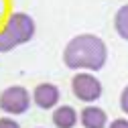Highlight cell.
Masks as SVG:
<instances>
[{"label": "cell", "mask_w": 128, "mask_h": 128, "mask_svg": "<svg viewBox=\"0 0 128 128\" xmlns=\"http://www.w3.org/2000/svg\"><path fill=\"white\" fill-rule=\"evenodd\" d=\"M0 128H20V124L10 116H2L0 118Z\"/></svg>", "instance_id": "30bf717a"}, {"label": "cell", "mask_w": 128, "mask_h": 128, "mask_svg": "<svg viewBox=\"0 0 128 128\" xmlns=\"http://www.w3.org/2000/svg\"><path fill=\"white\" fill-rule=\"evenodd\" d=\"M84 128H108V114L100 106H86L79 114Z\"/></svg>", "instance_id": "8992f818"}, {"label": "cell", "mask_w": 128, "mask_h": 128, "mask_svg": "<svg viewBox=\"0 0 128 128\" xmlns=\"http://www.w3.org/2000/svg\"><path fill=\"white\" fill-rule=\"evenodd\" d=\"M79 122V114L73 106H57L53 110V124L57 128H73Z\"/></svg>", "instance_id": "52a82bcc"}, {"label": "cell", "mask_w": 128, "mask_h": 128, "mask_svg": "<svg viewBox=\"0 0 128 128\" xmlns=\"http://www.w3.org/2000/svg\"><path fill=\"white\" fill-rule=\"evenodd\" d=\"M114 30L120 39L128 41V4H122L114 14Z\"/></svg>", "instance_id": "ba28073f"}, {"label": "cell", "mask_w": 128, "mask_h": 128, "mask_svg": "<svg viewBox=\"0 0 128 128\" xmlns=\"http://www.w3.org/2000/svg\"><path fill=\"white\" fill-rule=\"evenodd\" d=\"M71 92H73V96H75L79 102L94 104V102H98V100L102 98L104 86H102V82H100L94 73H90V71H79V73H75L73 79H71Z\"/></svg>", "instance_id": "7a4b0ae2"}, {"label": "cell", "mask_w": 128, "mask_h": 128, "mask_svg": "<svg viewBox=\"0 0 128 128\" xmlns=\"http://www.w3.org/2000/svg\"><path fill=\"white\" fill-rule=\"evenodd\" d=\"M108 128H128V118H116L108 122Z\"/></svg>", "instance_id": "7c38bea8"}, {"label": "cell", "mask_w": 128, "mask_h": 128, "mask_svg": "<svg viewBox=\"0 0 128 128\" xmlns=\"http://www.w3.org/2000/svg\"><path fill=\"white\" fill-rule=\"evenodd\" d=\"M33 96L22 86H8L0 92V110L8 116H20L30 108Z\"/></svg>", "instance_id": "3957f363"}, {"label": "cell", "mask_w": 128, "mask_h": 128, "mask_svg": "<svg viewBox=\"0 0 128 128\" xmlns=\"http://www.w3.org/2000/svg\"><path fill=\"white\" fill-rule=\"evenodd\" d=\"M39 128H41V126H39Z\"/></svg>", "instance_id": "5bb4252c"}, {"label": "cell", "mask_w": 128, "mask_h": 128, "mask_svg": "<svg viewBox=\"0 0 128 128\" xmlns=\"http://www.w3.org/2000/svg\"><path fill=\"white\" fill-rule=\"evenodd\" d=\"M4 30L14 39L16 45H24L28 43L30 39L35 37L37 33V24H35V18L26 12H12L6 24H4Z\"/></svg>", "instance_id": "277c9868"}, {"label": "cell", "mask_w": 128, "mask_h": 128, "mask_svg": "<svg viewBox=\"0 0 128 128\" xmlns=\"http://www.w3.org/2000/svg\"><path fill=\"white\" fill-rule=\"evenodd\" d=\"M0 8H2V4H0Z\"/></svg>", "instance_id": "4fadbf2b"}, {"label": "cell", "mask_w": 128, "mask_h": 128, "mask_svg": "<svg viewBox=\"0 0 128 128\" xmlns=\"http://www.w3.org/2000/svg\"><path fill=\"white\" fill-rule=\"evenodd\" d=\"M59 98H61L59 88L55 84H49V82H43L33 90V102L41 110H53L59 104Z\"/></svg>", "instance_id": "5b68a950"}, {"label": "cell", "mask_w": 128, "mask_h": 128, "mask_svg": "<svg viewBox=\"0 0 128 128\" xmlns=\"http://www.w3.org/2000/svg\"><path fill=\"white\" fill-rule=\"evenodd\" d=\"M16 43H14V39L6 33V30L2 28V30H0V53H10L12 49H16Z\"/></svg>", "instance_id": "9c48e42d"}, {"label": "cell", "mask_w": 128, "mask_h": 128, "mask_svg": "<svg viewBox=\"0 0 128 128\" xmlns=\"http://www.w3.org/2000/svg\"><path fill=\"white\" fill-rule=\"evenodd\" d=\"M108 61V47L102 37L82 33L67 41L63 49V63L73 71H100Z\"/></svg>", "instance_id": "6da1fadb"}, {"label": "cell", "mask_w": 128, "mask_h": 128, "mask_svg": "<svg viewBox=\"0 0 128 128\" xmlns=\"http://www.w3.org/2000/svg\"><path fill=\"white\" fill-rule=\"evenodd\" d=\"M120 108H122V112L128 116V86L122 90V94H120Z\"/></svg>", "instance_id": "8fae6325"}]
</instances>
